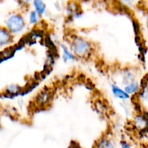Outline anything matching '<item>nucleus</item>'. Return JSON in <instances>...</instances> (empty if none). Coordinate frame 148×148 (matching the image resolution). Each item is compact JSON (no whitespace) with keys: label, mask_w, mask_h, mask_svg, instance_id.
Listing matches in <instances>:
<instances>
[{"label":"nucleus","mask_w":148,"mask_h":148,"mask_svg":"<svg viewBox=\"0 0 148 148\" xmlns=\"http://www.w3.org/2000/svg\"><path fill=\"white\" fill-rule=\"evenodd\" d=\"M140 88H141V86H140V83L135 80L124 85V90L127 94H129L130 95H132L137 93L140 91Z\"/></svg>","instance_id":"0eeeda50"},{"label":"nucleus","mask_w":148,"mask_h":148,"mask_svg":"<svg viewBox=\"0 0 148 148\" xmlns=\"http://www.w3.org/2000/svg\"><path fill=\"white\" fill-rule=\"evenodd\" d=\"M51 98V92L48 90H40L36 98V102L40 106H45L50 103Z\"/></svg>","instance_id":"20e7f679"},{"label":"nucleus","mask_w":148,"mask_h":148,"mask_svg":"<svg viewBox=\"0 0 148 148\" xmlns=\"http://www.w3.org/2000/svg\"><path fill=\"white\" fill-rule=\"evenodd\" d=\"M111 91L116 98L120 100H127L130 98V95L124 91V89L119 87L116 84L111 85Z\"/></svg>","instance_id":"423d86ee"},{"label":"nucleus","mask_w":148,"mask_h":148,"mask_svg":"<svg viewBox=\"0 0 148 148\" xmlns=\"http://www.w3.org/2000/svg\"><path fill=\"white\" fill-rule=\"evenodd\" d=\"M14 36L12 34L4 25H0V49L11 45L14 41Z\"/></svg>","instance_id":"7ed1b4c3"},{"label":"nucleus","mask_w":148,"mask_h":148,"mask_svg":"<svg viewBox=\"0 0 148 148\" xmlns=\"http://www.w3.org/2000/svg\"><path fill=\"white\" fill-rule=\"evenodd\" d=\"M61 48H62V52H63V55H62V59L64 62H67L71 60H75V56L73 54L72 51H71L70 49L66 46V44H61Z\"/></svg>","instance_id":"1a4fd4ad"},{"label":"nucleus","mask_w":148,"mask_h":148,"mask_svg":"<svg viewBox=\"0 0 148 148\" xmlns=\"http://www.w3.org/2000/svg\"><path fill=\"white\" fill-rule=\"evenodd\" d=\"M39 17H40V16L36 13V12L34 10H32L29 14V22L32 25L37 24L39 21Z\"/></svg>","instance_id":"f8f14e48"},{"label":"nucleus","mask_w":148,"mask_h":148,"mask_svg":"<svg viewBox=\"0 0 148 148\" xmlns=\"http://www.w3.org/2000/svg\"><path fill=\"white\" fill-rule=\"evenodd\" d=\"M134 124L137 128L140 130H146L147 125V113H139L135 116L134 119Z\"/></svg>","instance_id":"39448f33"},{"label":"nucleus","mask_w":148,"mask_h":148,"mask_svg":"<svg viewBox=\"0 0 148 148\" xmlns=\"http://www.w3.org/2000/svg\"><path fill=\"white\" fill-rule=\"evenodd\" d=\"M69 49L76 58L86 59L92 54L93 45L88 39L81 36H75L69 40Z\"/></svg>","instance_id":"f257e3e1"},{"label":"nucleus","mask_w":148,"mask_h":148,"mask_svg":"<svg viewBox=\"0 0 148 148\" xmlns=\"http://www.w3.org/2000/svg\"><path fill=\"white\" fill-rule=\"evenodd\" d=\"M124 1H127V2H132V1H134L135 0H123Z\"/></svg>","instance_id":"2eb2a0df"},{"label":"nucleus","mask_w":148,"mask_h":148,"mask_svg":"<svg viewBox=\"0 0 148 148\" xmlns=\"http://www.w3.org/2000/svg\"><path fill=\"white\" fill-rule=\"evenodd\" d=\"M2 110H3L2 106H1V104L0 103V114H1V112H2Z\"/></svg>","instance_id":"dca6fc26"},{"label":"nucleus","mask_w":148,"mask_h":148,"mask_svg":"<svg viewBox=\"0 0 148 148\" xmlns=\"http://www.w3.org/2000/svg\"><path fill=\"white\" fill-rule=\"evenodd\" d=\"M96 148H114L112 142L107 138H102L96 145Z\"/></svg>","instance_id":"9b49d317"},{"label":"nucleus","mask_w":148,"mask_h":148,"mask_svg":"<svg viewBox=\"0 0 148 148\" xmlns=\"http://www.w3.org/2000/svg\"><path fill=\"white\" fill-rule=\"evenodd\" d=\"M22 92V88L17 85H8L4 90V92L7 95L12 96V95H17Z\"/></svg>","instance_id":"9d476101"},{"label":"nucleus","mask_w":148,"mask_h":148,"mask_svg":"<svg viewBox=\"0 0 148 148\" xmlns=\"http://www.w3.org/2000/svg\"><path fill=\"white\" fill-rule=\"evenodd\" d=\"M33 6L34 7V11H36L40 17L46 12V4L43 0H33Z\"/></svg>","instance_id":"6e6552de"},{"label":"nucleus","mask_w":148,"mask_h":148,"mask_svg":"<svg viewBox=\"0 0 148 148\" xmlns=\"http://www.w3.org/2000/svg\"><path fill=\"white\" fill-rule=\"evenodd\" d=\"M25 19L20 12H12L7 16L5 20V26L7 30L14 36L23 32L26 27Z\"/></svg>","instance_id":"f03ea898"},{"label":"nucleus","mask_w":148,"mask_h":148,"mask_svg":"<svg viewBox=\"0 0 148 148\" xmlns=\"http://www.w3.org/2000/svg\"><path fill=\"white\" fill-rule=\"evenodd\" d=\"M121 145H122V148H131L130 146L129 145H127L126 143H123L122 144H121Z\"/></svg>","instance_id":"4468645a"},{"label":"nucleus","mask_w":148,"mask_h":148,"mask_svg":"<svg viewBox=\"0 0 148 148\" xmlns=\"http://www.w3.org/2000/svg\"><path fill=\"white\" fill-rule=\"evenodd\" d=\"M17 1L21 7H27L29 5L31 0H17Z\"/></svg>","instance_id":"ddd939ff"}]
</instances>
